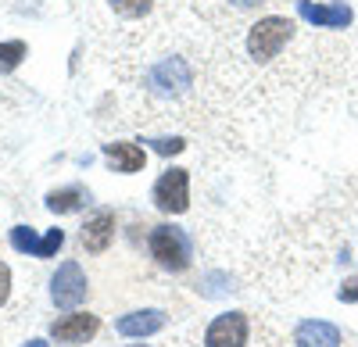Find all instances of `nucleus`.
<instances>
[{"label": "nucleus", "mask_w": 358, "mask_h": 347, "mask_svg": "<svg viewBox=\"0 0 358 347\" xmlns=\"http://www.w3.org/2000/svg\"><path fill=\"white\" fill-rule=\"evenodd\" d=\"M194 86H197V65L187 50H158L140 72V90L162 104L190 97Z\"/></svg>", "instance_id": "nucleus-1"}, {"label": "nucleus", "mask_w": 358, "mask_h": 347, "mask_svg": "<svg viewBox=\"0 0 358 347\" xmlns=\"http://www.w3.org/2000/svg\"><path fill=\"white\" fill-rule=\"evenodd\" d=\"M297 25L283 15H268V18H258L255 25H248L244 33V54L248 61L258 68V65H273L276 57L287 50V43L294 40Z\"/></svg>", "instance_id": "nucleus-2"}, {"label": "nucleus", "mask_w": 358, "mask_h": 347, "mask_svg": "<svg viewBox=\"0 0 358 347\" xmlns=\"http://www.w3.org/2000/svg\"><path fill=\"white\" fill-rule=\"evenodd\" d=\"M147 247H151L155 262L169 272H183L190 265V237L179 226H155Z\"/></svg>", "instance_id": "nucleus-3"}, {"label": "nucleus", "mask_w": 358, "mask_h": 347, "mask_svg": "<svg viewBox=\"0 0 358 347\" xmlns=\"http://www.w3.org/2000/svg\"><path fill=\"white\" fill-rule=\"evenodd\" d=\"M86 290H90V283H86V272L79 269V262H62L50 279V297L54 304L62 308V311H72L86 301Z\"/></svg>", "instance_id": "nucleus-4"}, {"label": "nucleus", "mask_w": 358, "mask_h": 347, "mask_svg": "<svg viewBox=\"0 0 358 347\" xmlns=\"http://www.w3.org/2000/svg\"><path fill=\"white\" fill-rule=\"evenodd\" d=\"M155 205L169 215H183L190 208V172L187 168H169L155 183Z\"/></svg>", "instance_id": "nucleus-5"}, {"label": "nucleus", "mask_w": 358, "mask_h": 347, "mask_svg": "<svg viewBox=\"0 0 358 347\" xmlns=\"http://www.w3.org/2000/svg\"><path fill=\"white\" fill-rule=\"evenodd\" d=\"M248 344V315L244 311H226L208 323L204 347H244Z\"/></svg>", "instance_id": "nucleus-6"}, {"label": "nucleus", "mask_w": 358, "mask_h": 347, "mask_svg": "<svg viewBox=\"0 0 358 347\" xmlns=\"http://www.w3.org/2000/svg\"><path fill=\"white\" fill-rule=\"evenodd\" d=\"M97 330H101V319L90 315V311H72V315H65V319L50 323V337L57 344H86V340L97 337Z\"/></svg>", "instance_id": "nucleus-7"}, {"label": "nucleus", "mask_w": 358, "mask_h": 347, "mask_svg": "<svg viewBox=\"0 0 358 347\" xmlns=\"http://www.w3.org/2000/svg\"><path fill=\"white\" fill-rule=\"evenodd\" d=\"M111 240H115V212L111 208H101V212H94V215L86 219L83 233H79V244L90 254H101V251L111 247Z\"/></svg>", "instance_id": "nucleus-8"}, {"label": "nucleus", "mask_w": 358, "mask_h": 347, "mask_svg": "<svg viewBox=\"0 0 358 347\" xmlns=\"http://www.w3.org/2000/svg\"><path fill=\"white\" fill-rule=\"evenodd\" d=\"M194 4L208 22H233L241 15H255L268 4H276V0H194Z\"/></svg>", "instance_id": "nucleus-9"}, {"label": "nucleus", "mask_w": 358, "mask_h": 347, "mask_svg": "<svg viewBox=\"0 0 358 347\" xmlns=\"http://www.w3.org/2000/svg\"><path fill=\"white\" fill-rule=\"evenodd\" d=\"M297 11L305 22L319 25V29H348L351 25V8L348 4H312V0H297Z\"/></svg>", "instance_id": "nucleus-10"}, {"label": "nucleus", "mask_w": 358, "mask_h": 347, "mask_svg": "<svg viewBox=\"0 0 358 347\" xmlns=\"http://www.w3.org/2000/svg\"><path fill=\"white\" fill-rule=\"evenodd\" d=\"M341 344H344V333L322 319H308L294 330V347H341Z\"/></svg>", "instance_id": "nucleus-11"}, {"label": "nucleus", "mask_w": 358, "mask_h": 347, "mask_svg": "<svg viewBox=\"0 0 358 347\" xmlns=\"http://www.w3.org/2000/svg\"><path fill=\"white\" fill-rule=\"evenodd\" d=\"M165 326V311L162 308H143V311H129L115 323L118 337H151Z\"/></svg>", "instance_id": "nucleus-12"}, {"label": "nucleus", "mask_w": 358, "mask_h": 347, "mask_svg": "<svg viewBox=\"0 0 358 347\" xmlns=\"http://www.w3.org/2000/svg\"><path fill=\"white\" fill-rule=\"evenodd\" d=\"M104 158L115 172H140L147 165V154L136 147V143H104Z\"/></svg>", "instance_id": "nucleus-13"}, {"label": "nucleus", "mask_w": 358, "mask_h": 347, "mask_svg": "<svg viewBox=\"0 0 358 347\" xmlns=\"http://www.w3.org/2000/svg\"><path fill=\"white\" fill-rule=\"evenodd\" d=\"M86 205V190L83 186H65V190H54L47 197V208L54 215H69V212H79Z\"/></svg>", "instance_id": "nucleus-14"}, {"label": "nucleus", "mask_w": 358, "mask_h": 347, "mask_svg": "<svg viewBox=\"0 0 358 347\" xmlns=\"http://www.w3.org/2000/svg\"><path fill=\"white\" fill-rule=\"evenodd\" d=\"M108 4L115 8V15H122V18H147L158 8V0H108Z\"/></svg>", "instance_id": "nucleus-15"}, {"label": "nucleus", "mask_w": 358, "mask_h": 347, "mask_svg": "<svg viewBox=\"0 0 358 347\" xmlns=\"http://www.w3.org/2000/svg\"><path fill=\"white\" fill-rule=\"evenodd\" d=\"M40 240H43V237H36L29 226H15V229H11V247L22 251V254H33V258H36V254H40Z\"/></svg>", "instance_id": "nucleus-16"}, {"label": "nucleus", "mask_w": 358, "mask_h": 347, "mask_svg": "<svg viewBox=\"0 0 358 347\" xmlns=\"http://www.w3.org/2000/svg\"><path fill=\"white\" fill-rule=\"evenodd\" d=\"M25 57V43L22 40H11V43H0V68L4 72H11L18 61Z\"/></svg>", "instance_id": "nucleus-17"}, {"label": "nucleus", "mask_w": 358, "mask_h": 347, "mask_svg": "<svg viewBox=\"0 0 358 347\" xmlns=\"http://www.w3.org/2000/svg\"><path fill=\"white\" fill-rule=\"evenodd\" d=\"M62 244H65V233H62V229H47V237L40 240V254H36V258H54Z\"/></svg>", "instance_id": "nucleus-18"}, {"label": "nucleus", "mask_w": 358, "mask_h": 347, "mask_svg": "<svg viewBox=\"0 0 358 347\" xmlns=\"http://www.w3.org/2000/svg\"><path fill=\"white\" fill-rule=\"evenodd\" d=\"M337 297H341L344 304H355V301H358V276L344 279V286H341V290H337Z\"/></svg>", "instance_id": "nucleus-19"}, {"label": "nucleus", "mask_w": 358, "mask_h": 347, "mask_svg": "<svg viewBox=\"0 0 358 347\" xmlns=\"http://www.w3.org/2000/svg\"><path fill=\"white\" fill-rule=\"evenodd\" d=\"M8 297H11V269L0 262V308L8 304Z\"/></svg>", "instance_id": "nucleus-20"}, {"label": "nucleus", "mask_w": 358, "mask_h": 347, "mask_svg": "<svg viewBox=\"0 0 358 347\" xmlns=\"http://www.w3.org/2000/svg\"><path fill=\"white\" fill-rule=\"evenodd\" d=\"M151 143H155V151H162V154H179L187 147L183 140H151Z\"/></svg>", "instance_id": "nucleus-21"}, {"label": "nucleus", "mask_w": 358, "mask_h": 347, "mask_svg": "<svg viewBox=\"0 0 358 347\" xmlns=\"http://www.w3.org/2000/svg\"><path fill=\"white\" fill-rule=\"evenodd\" d=\"M22 347H47V340H29V344H22Z\"/></svg>", "instance_id": "nucleus-22"}, {"label": "nucleus", "mask_w": 358, "mask_h": 347, "mask_svg": "<svg viewBox=\"0 0 358 347\" xmlns=\"http://www.w3.org/2000/svg\"><path fill=\"white\" fill-rule=\"evenodd\" d=\"M129 347H147V344H129Z\"/></svg>", "instance_id": "nucleus-23"}]
</instances>
